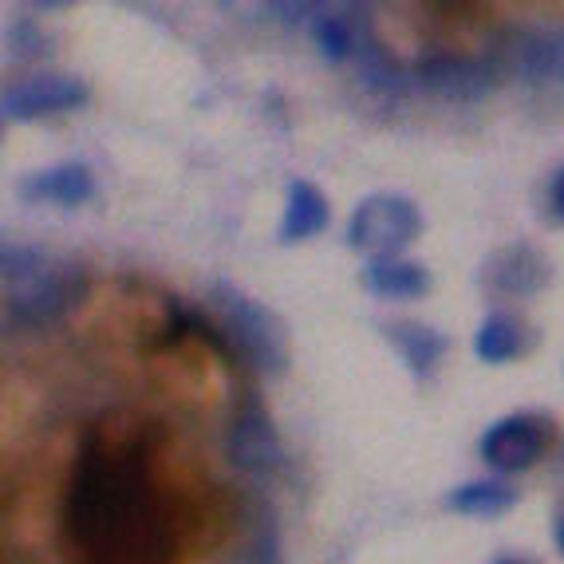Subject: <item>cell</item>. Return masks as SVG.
Instances as JSON below:
<instances>
[{
	"label": "cell",
	"mask_w": 564,
	"mask_h": 564,
	"mask_svg": "<svg viewBox=\"0 0 564 564\" xmlns=\"http://www.w3.org/2000/svg\"><path fill=\"white\" fill-rule=\"evenodd\" d=\"M59 529L84 564H174V529L154 489L142 434L111 443L104 423L87 426Z\"/></svg>",
	"instance_id": "6da1fadb"
},
{
	"label": "cell",
	"mask_w": 564,
	"mask_h": 564,
	"mask_svg": "<svg viewBox=\"0 0 564 564\" xmlns=\"http://www.w3.org/2000/svg\"><path fill=\"white\" fill-rule=\"evenodd\" d=\"M0 276H4V324L12 332H36L59 324L87 296L84 269L76 261L47 257L36 245L4 241Z\"/></svg>",
	"instance_id": "7a4b0ae2"
},
{
	"label": "cell",
	"mask_w": 564,
	"mask_h": 564,
	"mask_svg": "<svg viewBox=\"0 0 564 564\" xmlns=\"http://www.w3.org/2000/svg\"><path fill=\"white\" fill-rule=\"evenodd\" d=\"M209 304H214L221 332L245 364L264 371V376L289 371V336H284V324L276 321V312H269L264 304H257L253 296H245L241 289L226 281H214Z\"/></svg>",
	"instance_id": "3957f363"
},
{
	"label": "cell",
	"mask_w": 564,
	"mask_h": 564,
	"mask_svg": "<svg viewBox=\"0 0 564 564\" xmlns=\"http://www.w3.org/2000/svg\"><path fill=\"white\" fill-rule=\"evenodd\" d=\"M419 234H423V214L403 194H371L348 217V245L371 261L399 257Z\"/></svg>",
	"instance_id": "277c9868"
},
{
	"label": "cell",
	"mask_w": 564,
	"mask_h": 564,
	"mask_svg": "<svg viewBox=\"0 0 564 564\" xmlns=\"http://www.w3.org/2000/svg\"><path fill=\"white\" fill-rule=\"evenodd\" d=\"M414 84L438 99H451V104H478L498 84V64L478 56L434 52V56H423L414 64Z\"/></svg>",
	"instance_id": "5b68a950"
},
{
	"label": "cell",
	"mask_w": 564,
	"mask_h": 564,
	"mask_svg": "<svg viewBox=\"0 0 564 564\" xmlns=\"http://www.w3.org/2000/svg\"><path fill=\"white\" fill-rule=\"evenodd\" d=\"M549 446V423L536 414H506L481 434V462L498 474H521L529 470Z\"/></svg>",
	"instance_id": "8992f818"
},
{
	"label": "cell",
	"mask_w": 564,
	"mask_h": 564,
	"mask_svg": "<svg viewBox=\"0 0 564 564\" xmlns=\"http://www.w3.org/2000/svg\"><path fill=\"white\" fill-rule=\"evenodd\" d=\"M226 458L245 474H276L284 466V446L273 419L261 406H249L229 423L226 431Z\"/></svg>",
	"instance_id": "52a82bcc"
},
{
	"label": "cell",
	"mask_w": 564,
	"mask_h": 564,
	"mask_svg": "<svg viewBox=\"0 0 564 564\" xmlns=\"http://www.w3.org/2000/svg\"><path fill=\"white\" fill-rule=\"evenodd\" d=\"M87 104V87L72 76H29L4 91V119L29 122L40 115L72 111Z\"/></svg>",
	"instance_id": "ba28073f"
},
{
	"label": "cell",
	"mask_w": 564,
	"mask_h": 564,
	"mask_svg": "<svg viewBox=\"0 0 564 564\" xmlns=\"http://www.w3.org/2000/svg\"><path fill=\"white\" fill-rule=\"evenodd\" d=\"M486 276L494 289L509 292V296H536L549 284V276H553V264L545 261V253L536 245L518 241L489 257Z\"/></svg>",
	"instance_id": "9c48e42d"
},
{
	"label": "cell",
	"mask_w": 564,
	"mask_h": 564,
	"mask_svg": "<svg viewBox=\"0 0 564 564\" xmlns=\"http://www.w3.org/2000/svg\"><path fill=\"white\" fill-rule=\"evenodd\" d=\"M95 194V178L84 162H59V166L36 170L20 182L24 202H52V206H84Z\"/></svg>",
	"instance_id": "30bf717a"
},
{
	"label": "cell",
	"mask_w": 564,
	"mask_h": 564,
	"mask_svg": "<svg viewBox=\"0 0 564 564\" xmlns=\"http://www.w3.org/2000/svg\"><path fill=\"white\" fill-rule=\"evenodd\" d=\"M328 229V198L312 182L296 178L289 182V198H284V217H281V241L296 245L308 237Z\"/></svg>",
	"instance_id": "8fae6325"
},
{
	"label": "cell",
	"mask_w": 564,
	"mask_h": 564,
	"mask_svg": "<svg viewBox=\"0 0 564 564\" xmlns=\"http://www.w3.org/2000/svg\"><path fill=\"white\" fill-rule=\"evenodd\" d=\"M364 284L376 296L387 301H414L431 289V273L419 261H403V257H376L364 264Z\"/></svg>",
	"instance_id": "7c38bea8"
},
{
	"label": "cell",
	"mask_w": 564,
	"mask_h": 564,
	"mask_svg": "<svg viewBox=\"0 0 564 564\" xmlns=\"http://www.w3.org/2000/svg\"><path fill=\"white\" fill-rule=\"evenodd\" d=\"M513 506H518V489L498 478L466 481V486L446 494V509H458L466 518H498V513H506Z\"/></svg>",
	"instance_id": "4fadbf2b"
},
{
	"label": "cell",
	"mask_w": 564,
	"mask_h": 564,
	"mask_svg": "<svg viewBox=\"0 0 564 564\" xmlns=\"http://www.w3.org/2000/svg\"><path fill=\"white\" fill-rule=\"evenodd\" d=\"M513 67H518L529 84L561 79L564 76L561 36H545V32H525V36H518V47H513Z\"/></svg>",
	"instance_id": "5bb4252c"
},
{
	"label": "cell",
	"mask_w": 564,
	"mask_h": 564,
	"mask_svg": "<svg viewBox=\"0 0 564 564\" xmlns=\"http://www.w3.org/2000/svg\"><path fill=\"white\" fill-rule=\"evenodd\" d=\"M387 336H391V344L399 348V356L406 359V367H411L414 376H426L446 356V336L426 328V324H391Z\"/></svg>",
	"instance_id": "9a60e30c"
},
{
	"label": "cell",
	"mask_w": 564,
	"mask_h": 564,
	"mask_svg": "<svg viewBox=\"0 0 564 564\" xmlns=\"http://www.w3.org/2000/svg\"><path fill=\"white\" fill-rule=\"evenodd\" d=\"M359 79H364L367 91L387 95V99L406 91V79H403V72H399V64L387 56V47L371 36H364V44H359Z\"/></svg>",
	"instance_id": "2e32d148"
},
{
	"label": "cell",
	"mask_w": 564,
	"mask_h": 564,
	"mask_svg": "<svg viewBox=\"0 0 564 564\" xmlns=\"http://www.w3.org/2000/svg\"><path fill=\"white\" fill-rule=\"evenodd\" d=\"M474 351L486 364H509L521 356V324L513 316H489L474 332Z\"/></svg>",
	"instance_id": "e0dca14e"
},
{
	"label": "cell",
	"mask_w": 564,
	"mask_h": 564,
	"mask_svg": "<svg viewBox=\"0 0 564 564\" xmlns=\"http://www.w3.org/2000/svg\"><path fill=\"white\" fill-rule=\"evenodd\" d=\"M312 40H316V47H321V56L332 59V64H344V59L359 52L351 20L339 17V12H332V9L316 12V20H312Z\"/></svg>",
	"instance_id": "ac0fdd59"
},
{
	"label": "cell",
	"mask_w": 564,
	"mask_h": 564,
	"mask_svg": "<svg viewBox=\"0 0 564 564\" xmlns=\"http://www.w3.org/2000/svg\"><path fill=\"white\" fill-rule=\"evenodd\" d=\"M237 564H284L281 556V541H276V529L269 518H261V525H257L253 541H249V549L241 553V561Z\"/></svg>",
	"instance_id": "d6986e66"
},
{
	"label": "cell",
	"mask_w": 564,
	"mask_h": 564,
	"mask_svg": "<svg viewBox=\"0 0 564 564\" xmlns=\"http://www.w3.org/2000/svg\"><path fill=\"white\" fill-rule=\"evenodd\" d=\"M9 44H12V56H40V47H44V36L36 32L32 20H17V29L9 32Z\"/></svg>",
	"instance_id": "ffe728a7"
},
{
	"label": "cell",
	"mask_w": 564,
	"mask_h": 564,
	"mask_svg": "<svg viewBox=\"0 0 564 564\" xmlns=\"http://www.w3.org/2000/svg\"><path fill=\"white\" fill-rule=\"evenodd\" d=\"M264 12H273V17H281V20H304L308 12H321V9H312V4H264Z\"/></svg>",
	"instance_id": "44dd1931"
},
{
	"label": "cell",
	"mask_w": 564,
	"mask_h": 564,
	"mask_svg": "<svg viewBox=\"0 0 564 564\" xmlns=\"http://www.w3.org/2000/svg\"><path fill=\"white\" fill-rule=\"evenodd\" d=\"M549 202H553L556 217H564V166L553 174V182H549Z\"/></svg>",
	"instance_id": "7402d4cb"
},
{
	"label": "cell",
	"mask_w": 564,
	"mask_h": 564,
	"mask_svg": "<svg viewBox=\"0 0 564 564\" xmlns=\"http://www.w3.org/2000/svg\"><path fill=\"white\" fill-rule=\"evenodd\" d=\"M556 549H561V553H564V521H561V525H556Z\"/></svg>",
	"instance_id": "603a6c76"
},
{
	"label": "cell",
	"mask_w": 564,
	"mask_h": 564,
	"mask_svg": "<svg viewBox=\"0 0 564 564\" xmlns=\"http://www.w3.org/2000/svg\"><path fill=\"white\" fill-rule=\"evenodd\" d=\"M498 564H529V561H513V556H506V561H498Z\"/></svg>",
	"instance_id": "cb8c5ba5"
},
{
	"label": "cell",
	"mask_w": 564,
	"mask_h": 564,
	"mask_svg": "<svg viewBox=\"0 0 564 564\" xmlns=\"http://www.w3.org/2000/svg\"><path fill=\"white\" fill-rule=\"evenodd\" d=\"M561 47H564V32H561ZM561 79H564V76H561Z\"/></svg>",
	"instance_id": "d4e9b609"
}]
</instances>
